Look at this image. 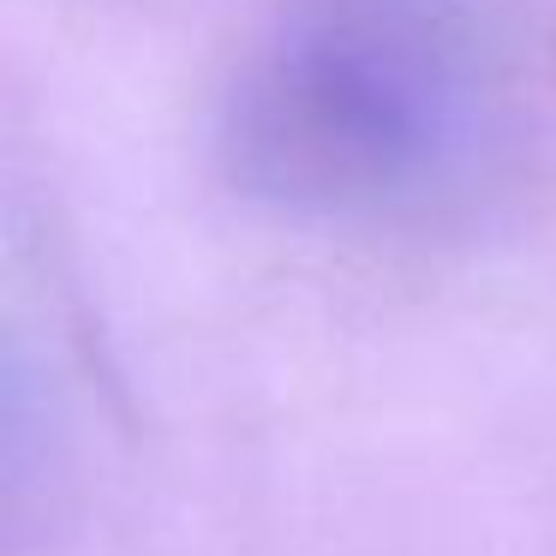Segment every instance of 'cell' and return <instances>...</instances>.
I'll return each mask as SVG.
<instances>
[{"label": "cell", "instance_id": "6da1fadb", "mask_svg": "<svg viewBox=\"0 0 556 556\" xmlns=\"http://www.w3.org/2000/svg\"><path fill=\"white\" fill-rule=\"evenodd\" d=\"M479 144V97L443 37L401 13H336L293 30L240 97L252 186L329 216L437 198Z\"/></svg>", "mask_w": 556, "mask_h": 556}]
</instances>
